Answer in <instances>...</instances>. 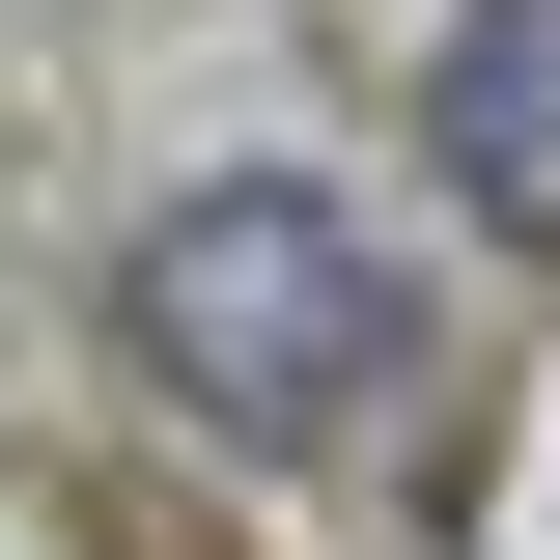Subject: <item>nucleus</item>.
Listing matches in <instances>:
<instances>
[{"instance_id": "nucleus-1", "label": "nucleus", "mask_w": 560, "mask_h": 560, "mask_svg": "<svg viewBox=\"0 0 560 560\" xmlns=\"http://www.w3.org/2000/svg\"><path fill=\"white\" fill-rule=\"evenodd\" d=\"M140 364H168V393L197 420H364L393 393V253H364L337 197H168L140 224Z\"/></svg>"}, {"instance_id": "nucleus-2", "label": "nucleus", "mask_w": 560, "mask_h": 560, "mask_svg": "<svg viewBox=\"0 0 560 560\" xmlns=\"http://www.w3.org/2000/svg\"><path fill=\"white\" fill-rule=\"evenodd\" d=\"M420 140H448V197H477L504 253H560V0H477L448 84H420Z\"/></svg>"}]
</instances>
